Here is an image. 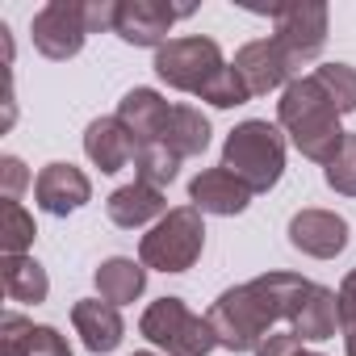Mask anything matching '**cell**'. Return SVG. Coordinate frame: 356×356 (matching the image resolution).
I'll list each match as a JSON object with an SVG mask.
<instances>
[{
	"mask_svg": "<svg viewBox=\"0 0 356 356\" xmlns=\"http://www.w3.org/2000/svg\"><path fill=\"white\" fill-rule=\"evenodd\" d=\"M72 327H76V335L84 339V348L97 352V356L113 352V348L126 339V323H122L118 306L105 302V298H80V302L72 306Z\"/></svg>",
	"mask_w": 356,
	"mask_h": 356,
	"instance_id": "cell-16",
	"label": "cell"
},
{
	"mask_svg": "<svg viewBox=\"0 0 356 356\" xmlns=\"http://www.w3.org/2000/svg\"><path fill=\"white\" fill-rule=\"evenodd\" d=\"M118 9H122V0H84V26H88V34L118 30Z\"/></svg>",
	"mask_w": 356,
	"mask_h": 356,
	"instance_id": "cell-29",
	"label": "cell"
},
{
	"mask_svg": "<svg viewBox=\"0 0 356 356\" xmlns=\"http://www.w3.org/2000/svg\"><path fill=\"white\" fill-rule=\"evenodd\" d=\"M256 356H310L306 343L293 335V331H268L256 348Z\"/></svg>",
	"mask_w": 356,
	"mask_h": 356,
	"instance_id": "cell-30",
	"label": "cell"
},
{
	"mask_svg": "<svg viewBox=\"0 0 356 356\" xmlns=\"http://www.w3.org/2000/svg\"><path fill=\"white\" fill-rule=\"evenodd\" d=\"M138 331L147 343H155L163 356H210L218 348L214 327L206 314H193L185 298H159L143 310Z\"/></svg>",
	"mask_w": 356,
	"mask_h": 356,
	"instance_id": "cell-4",
	"label": "cell"
},
{
	"mask_svg": "<svg viewBox=\"0 0 356 356\" xmlns=\"http://www.w3.org/2000/svg\"><path fill=\"white\" fill-rule=\"evenodd\" d=\"M343 348H348V356H356V323L343 327Z\"/></svg>",
	"mask_w": 356,
	"mask_h": 356,
	"instance_id": "cell-32",
	"label": "cell"
},
{
	"mask_svg": "<svg viewBox=\"0 0 356 356\" xmlns=\"http://www.w3.org/2000/svg\"><path fill=\"white\" fill-rule=\"evenodd\" d=\"M323 181H327V189H335L339 197H356V134L343 138L339 155L323 168Z\"/></svg>",
	"mask_w": 356,
	"mask_h": 356,
	"instance_id": "cell-27",
	"label": "cell"
},
{
	"mask_svg": "<svg viewBox=\"0 0 356 356\" xmlns=\"http://www.w3.org/2000/svg\"><path fill=\"white\" fill-rule=\"evenodd\" d=\"M118 122L134 134L138 147H147V143H159V138H163V130H168V122H172V105H168V97L155 92V88H130V92L118 101Z\"/></svg>",
	"mask_w": 356,
	"mask_h": 356,
	"instance_id": "cell-15",
	"label": "cell"
},
{
	"mask_svg": "<svg viewBox=\"0 0 356 356\" xmlns=\"http://www.w3.org/2000/svg\"><path fill=\"white\" fill-rule=\"evenodd\" d=\"M30 168L17 159V155H5L0 159V193H5V202H22V193L30 189Z\"/></svg>",
	"mask_w": 356,
	"mask_h": 356,
	"instance_id": "cell-28",
	"label": "cell"
},
{
	"mask_svg": "<svg viewBox=\"0 0 356 356\" xmlns=\"http://www.w3.org/2000/svg\"><path fill=\"white\" fill-rule=\"evenodd\" d=\"M193 9L185 5V9H176V5H163V0H122V9H118V38L122 42H130V47H163V42H172L168 34H172V26L181 22V17H189Z\"/></svg>",
	"mask_w": 356,
	"mask_h": 356,
	"instance_id": "cell-8",
	"label": "cell"
},
{
	"mask_svg": "<svg viewBox=\"0 0 356 356\" xmlns=\"http://www.w3.org/2000/svg\"><path fill=\"white\" fill-rule=\"evenodd\" d=\"M105 214H109V222L122 227V231L155 227V222L168 214V197H163V189H151V185H143V181H130V185H122V189L109 193Z\"/></svg>",
	"mask_w": 356,
	"mask_h": 356,
	"instance_id": "cell-18",
	"label": "cell"
},
{
	"mask_svg": "<svg viewBox=\"0 0 356 356\" xmlns=\"http://www.w3.org/2000/svg\"><path fill=\"white\" fill-rule=\"evenodd\" d=\"M176 172H181V155H176L163 138L138 147V155H134V181H143L151 189H168L176 181Z\"/></svg>",
	"mask_w": 356,
	"mask_h": 356,
	"instance_id": "cell-23",
	"label": "cell"
},
{
	"mask_svg": "<svg viewBox=\"0 0 356 356\" xmlns=\"http://www.w3.org/2000/svg\"><path fill=\"white\" fill-rule=\"evenodd\" d=\"M34 197H38V210H47L55 218H67V214H76L92 202V181L76 163L55 159L34 176Z\"/></svg>",
	"mask_w": 356,
	"mask_h": 356,
	"instance_id": "cell-10",
	"label": "cell"
},
{
	"mask_svg": "<svg viewBox=\"0 0 356 356\" xmlns=\"http://www.w3.org/2000/svg\"><path fill=\"white\" fill-rule=\"evenodd\" d=\"M222 168L239 176L252 193H268L285 172V134L264 118L239 122L222 143Z\"/></svg>",
	"mask_w": 356,
	"mask_h": 356,
	"instance_id": "cell-2",
	"label": "cell"
},
{
	"mask_svg": "<svg viewBox=\"0 0 356 356\" xmlns=\"http://www.w3.org/2000/svg\"><path fill=\"white\" fill-rule=\"evenodd\" d=\"M92 281H97V293H101L105 302L130 306V302H138L143 289H147V268H143V260L109 256V260H101V268L92 273Z\"/></svg>",
	"mask_w": 356,
	"mask_h": 356,
	"instance_id": "cell-20",
	"label": "cell"
},
{
	"mask_svg": "<svg viewBox=\"0 0 356 356\" xmlns=\"http://www.w3.org/2000/svg\"><path fill=\"white\" fill-rule=\"evenodd\" d=\"M310 356H314V352H310Z\"/></svg>",
	"mask_w": 356,
	"mask_h": 356,
	"instance_id": "cell-34",
	"label": "cell"
},
{
	"mask_svg": "<svg viewBox=\"0 0 356 356\" xmlns=\"http://www.w3.org/2000/svg\"><path fill=\"white\" fill-rule=\"evenodd\" d=\"M339 327H343V318H339V293L327 289V285H310V293L302 298V306H298L293 318H289V331H293L302 343H323V339H331Z\"/></svg>",
	"mask_w": 356,
	"mask_h": 356,
	"instance_id": "cell-19",
	"label": "cell"
},
{
	"mask_svg": "<svg viewBox=\"0 0 356 356\" xmlns=\"http://www.w3.org/2000/svg\"><path fill=\"white\" fill-rule=\"evenodd\" d=\"M206 105H214V109H235V105H243V101H252V92H248V84H243V76L227 63L202 92H197Z\"/></svg>",
	"mask_w": 356,
	"mask_h": 356,
	"instance_id": "cell-26",
	"label": "cell"
},
{
	"mask_svg": "<svg viewBox=\"0 0 356 356\" xmlns=\"http://www.w3.org/2000/svg\"><path fill=\"white\" fill-rule=\"evenodd\" d=\"M34 235H38L34 214H26L22 202H5V214H0V248H5V256H30Z\"/></svg>",
	"mask_w": 356,
	"mask_h": 356,
	"instance_id": "cell-25",
	"label": "cell"
},
{
	"mask_svg": "<svg viewBox=\"0 0 356 356\" xmlns=\"http://www.w3.org/2000/svg\"><path fill=\"white\" fill-rule=\"evenodd\" d=\"M163 143L181 155V159L202 155L210 147V118L202 109H193V105H172V122L163 130Z\"/></svg>",
	"mask_w": 356,
	"mask_h": 356,
	"instance_id": "cell-22",
	"label": "cell"
},
{
	"mask_svg": "<svg viewBox=\"0 0 356 356\" xmlns=\"http://www.w3.org/2000/svg\"><path fill=\"white\" fill-rule=\"evenodd\" d=\"M30 34H34V51L63 63V59H76L84 51V38H88V26H84V0H51L42 5L30 22Z\"/></svg>",
	"mask_w": 356,
	"mask_h": 356,
	"instance_id": "cell-7",
	"label": "cell"
},
{
	"mask_svg": "<svg viewBox=\"0 0 356 356\" xmlns=\"http://www.w3.org/2000/svg\"><path fill=\"white\" fill-rule=\"evenodd\" d=\"M314 80L323 84V92L331 97L335 113H356V67L352 63H318Z\"/></svg>",
	"mask_w": 356,
	"mask_h": 356,
	"instance_id": "cell-24",
	"label": "cell"
},
{
	"mask_svg": "<svg viewBox=\"0 0 356 356\" xmlns=\"http://www.w3.org/2000/svg\"><path fill=\"white\" fill-rule=\"evenodd\" d=\"M206 252V222L202 210L176 206L168 210L143 239H138V260L151 273H189Z\"/></svg>",
	"mask_w": 356,
	"mask_h": 356,
	"instance_id": "cell-3",
	"label": "cell"
},
{
	"mask_svg": "<svg viewBox=\"0 0 356 356\" xmlns=\"http://www.w3.org/2000/svg\"><path fill=\"white\" fill-rule=\"evenodd\" d=\"M268 17H273L277 47L302 76V67L314 63L327 47V5H285V9H273Z\"/></svg>",
	"mask_w": 356,
	"mask_h": 356,
	"instance_id": "cell-6",
	"label": "cell"
},
{
	"mask_svg": "<svg viewBox=\"0 0 356 356\" xmlns=\"http://www.w3.org/2000/svg\"><path fill=\"white\" fill-rule=\"evenodd\" d=\"M335 293H339V318H343V327H352L356 323V268L339 281Z\"/></svg>",
	"mask_w": 356,
	"mask_h": 356,
	"instance_id": "cell-31",
	"label": "cell"
},
{
	"mask_svg": "<svg viewBox=\"0 0 356 356\" xmlns=\"http://www.w3.org/2000/svg\"><path fill=\"white\" fill-rule=\"evenodd\" d=\"M289 248L293 252H302V256H310V260H335L343 248H348V239H352V231H348V218L343 214H335V210H298L293 218H289Z\"/></svg>",
	"mask_w": 356,
	"mask_h": 356,
	"instance_id": "cell-9",
	"label": "cell"
},
{
	"mask_svg": "<svg viewBox=\"0 0 356 356\" xmlns=\"http://www.w3.org/2000/svg\"><path fill=\"white\" fill-rule=\"evenodd\" d=\"M84 155L92 159V168H101L105 176H113V172H122L138 155V143L118 122V113L113 118H92L88 130H84Z\"/></svg>",
	"mask_w": 356,
	"mask_h": 356,
	"instance_id": "cell-17",
	"label": "cell"
},
{
	"mask_svg": "<svg viewBox=\"0 0 356 356\" xmlns=\"http://www.w3.org/2000/svg\"><path fill=\"white\" fill-rule=\"evenodd\" d=\"M231 67L243 76V84H248L252 97H268V92L285 88L289 80H298V67L285 59V51L277 47V38H256V42L239 47V55H235Z\"/></svg>",
	"mask_w": 356,
	"mask_h": 356,
	"instance_id": "cell-11",
	"label": "cell"
},
{
	"mask_svg": "<svg viewBox=\"0 0 356 356\" xmlns=\"http://www.w3.org/2000/svg\"><path fill=\"white\" fill-rule=\"evenodd\" d=\"M155 76L168 84V88H176V92H202L222 67H227V59H222V47L214 42V38H202V34H189V38H172V42H163L159 51H155Z\"/></svg>",
	"mask_w": 356,
	"mask_h": 356,
	"instance_id": "cell-5",
	"label": "cell"
},
{
	"mask_svg": "<svg viewBox=\"0 0 356 356\" xmlns=\"http://www.w3.org/2000/svg\"><path fill=\"white\" fill-rule=\"evenodd\" d=\"M252 189L239 181V176H231L222 163L218 168H206L197 172L189 181V206L202 210V214H218V218H235L252 206Z\"/></svg>",
	"mask_w": 356,
	"mask_h": 356,
	"instance_id": "cell-12",
	"label": "cell"
},
{
	"mask_svg": "<svg viewBox=\"0 0 356 356\" xmlns=\"http://www.w3.org/2000/svg\"><path fill=\"white\" fill-rule=\"evenodd\" d=\"M0 356H72V343L47 323H30L26 314H5L0 318Z\"/></svg>",
	"mask_w": 356,
	"mask_h": 356,
	"instance_id": "cell-14",
	"label": "cell"
},
{
	"mask_svg": "<svg viewBox=\"0 0 356 356\" xmlns=\"http://www.w3.org/2000/svg\"><path fill=\"white\" fill-rule=\"evenodd\" d=\"M314 281L298 277V273H260L243 285H231L218 293V302L210 306V327L218 348L227 352H256L260 339L277 327L289 323L293 310L302 306V298L310 293Z\"/></svg>",
	"mask_w": 356,
	"mask_h": 356,
	"instance_id": "cell-1",
	"label": "cell"
},
{
	"mask_svg": "<svg viewBox=\"0 0 356 356\" xmlns=\"http://www.w3.org/2000/svg\"><path fill=\"white\" fill-rule=\"evenodd\" d=\"M0 281H5L9 302H22V306H38L51 293V277H47V268L34 256H5Z\"/></svg>",
	"mask_w": 356,
	"mask_h": 356,
	"instance_id": "cell-21",
	"label": "cell"
},
{
	"mask_svg": "<svg viewBox=\"0 0 356 356\" xmlns=\"http://www.w3.org/2000/svg\"><path fill=\"white\" fill-rule=\"evenodd\" d=\"M134 356H159V352H134Z\"/></svg>",
	"mask_w": 356,
	"mask_h": 356,
	"instance_id": "cell-33",
	"label": "cell"
},
{
	"mask_svg": "<svg viewBox=\"0 0 356 356\" xmlns=\"http://www.w3.org/2000/svg\"><path fill=\"white\" fill-rule=\"evenodd\" d=\"M331 118H339V113H335L331 97L323 92V84L314 80V72H310V76H298V80H289V84L281 88L277 122H281L289 134H293V130H306V126H318V122H331Z\"/></svg>",
	"mask_w": 356,
	"mask_h": 356,
	"instance_id": "cell-13",
	"label": "cell"
}]
</instances>
